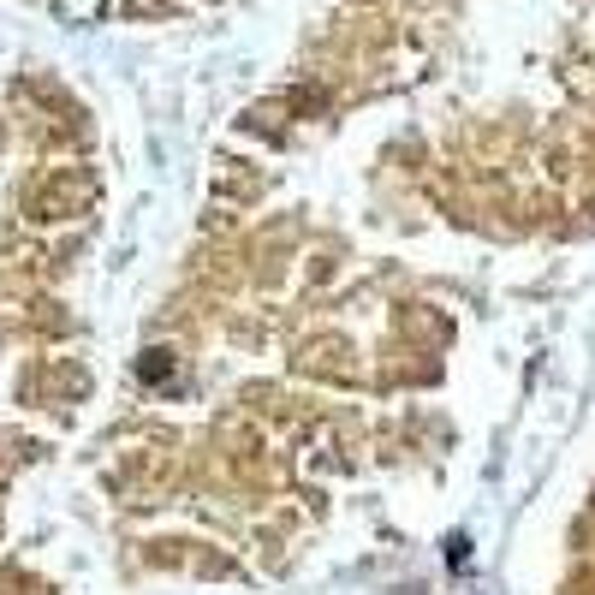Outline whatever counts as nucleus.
<instances>
[{
  "instance_id": "obj_2",
  "label": "nucleus",
  "mask_w": 595,
  "mask_h": 595,
  "mask_svg": "<svg viewBox=\"0 0 595 595\" xmlns=\"http://www.w3.org/2000/svg\"><path fill=\"white\" fill-rule=\"evenodd\" d=\"M60 12H102V0H60Z\"/></svg>"
},
{
  "instance_id": "obj_1",
  "label": "nucleus",
  "mask_w": 595,
  "mask_h": 595,
  "mask_svg": "<svg viewBox=\"0 0 595 595\" xmlns=\"http://www.w3.org/2000/svg\"><path fill=\"white\" fill-rule=\"evenodd\" d=\"M167 375H173V357H167V352L143 357V381H167Z\"/></svg>"
}]
</instances>
